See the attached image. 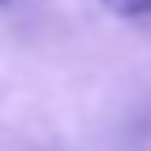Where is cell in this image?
<instances>
[{"label": "cell", "mask_w": 151, "mask_h": 151, "mask_svg": "<svg viewBox=\"0 0 151 151\" xmlns=\"http://www.w3.org/2000/svg\"><path fill=\"white\" fill-rule=\"evenodd\" d=\"M116 17H147L151 13V0H104Z\"/></svg>", "instance_id": "cell-1"}]
</instances>
